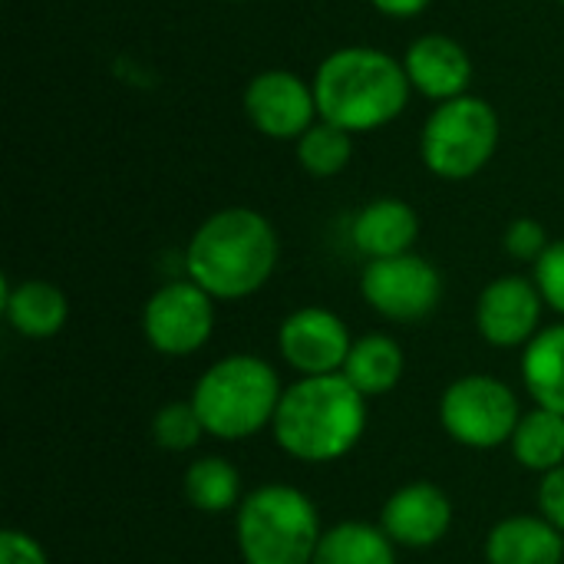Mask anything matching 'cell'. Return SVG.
<instances>
[{
	"label": "cell",
	"instance_id": "24",
	"mask_svg": "<svg viewBox=\"0 0 564 564\" xmlns=\"http://www.w3.org/2000/svg\"><path fill=\"white\" fill-rule=\"evenodd\" d=\"M205 436V423L192 400H172L152 416V440L169 453H185Z\"/></svg>",
	"mask_w": 564,
	"mask_h": 564
},
{
	"label": "cell",
	"instance_id": "7",
	"mask_svg": "<svg viewBox=\"0 0 564 564\" xmlns=\"http://www.w3.org/2000/svg\"><path fill=\"white\" fill-rule=\"evenodd\" d=\"M522 420L512 387L489 373H469L453 380L440 397V423L459 446L496 449L512 443Z\"/></svg>",
	"mask_w": 564,
	"mask_h": 564
},
{
	"label": "cell",
	"instance_id": "2",
	"mask_svg": "<svg viewBox=\"0 0 564 564\" xmlns=\"http://www.w3.org/2000/svg\"><path fill=\"white\" fill-rule=\"evenodd\" d=\"M278 251V231L261 212L221 208L195 228L185 271L215 301H245L271 281Z\"/></svg>",
	"mask_w": 564,
	"mask_h": 564
},
{
	"label": "cell",
	"instance_id": "15",
	"mask_svg": "<svg viewBox=\"0 0 564 564\" xmlns=\"http://www.w3.org/2000/svg\"><path fill=\"white\" fill-rule=\"evenodd\" d=\"M350 238L370 261L410 254L420 238V215L403 198H373L357 212Z\"/></svg>",
	"mask_w": 564,
	"mask_h": 564
},
{
	"label": "cell",
	"instance_id": "8",
	"mask_svg": "<svg viewBox=\"0 0 564 564\" xmlns=\"http://www.w3.org/2000/svg\"><path fill=\"white\" fill-rule=\"evenodd\" d=\"M364 301L387 321L416 324L443 301V274L420 254H397L367 261L360 274Z\"/></svg>",
	"mask_w": 564,
	"mask_h": 564
},
{
	"label": "cell",
	"instance_id": "21",
	"mask_svg": "<svg viewBox=\"0 0 564 564\" xmlns=\"http://www.w3.org/2000/svg\"><path fill=\"white\" fill-rule=\"evenodd\" d=\"M314 564H397V545L377 525L340 522L324 532Z\"/></svg>",
	"mask_w": 564,
	"mask_h": 564
},
{
	"label": "cell",
	"instance_id": "1",
	"mask_svg": "<svg viewBox=\"0 0 564 564\" xmlns=\"http://www.w3.org/2000/svg\"><path fill=\"white\" fill-rule=\"evenodd\" d=\"M403 59L377 46H344L321 59L314 73L317 116L350 135L390 126L410 102Z\"/></svg>",
	"mask_w": 564,
	"mask_h": 564
},
{
	"label": "cell",
	"instance_id": "12",
	"mask_svg": "<svg viewBox=\"0 0 564 564\" xmlns=\"http://www.w3.org/2000/svg\"><path fill=\"white\" fill-rule=\"evenodd\" d=\"M542 291L535 288V281L519 278V274H506L496 278L492 284L482 288L479 301H476V327L482 334L486 344L492 347H525L542 327Z\"/></svg>",
	"mask_w": 564,
	"mask_h": 564
},
{
	"label": "cell",
	"instance_id": "3",
	"mask_svg": "<svg viewBox=\"0 0 564 564\" xmlns=\"http://www.w3.org/2000/svg\"><path fill=\"white\" fill-rule=\"evenodd\" d=\"M271 430L291 459H344L367 430V397L354 390L344 373L301 377L284 390Z\"/></svg>",
	"mask_w": 564,
	"mask_h": 564
},
{
	"label": "cell",
	"instance_id": "11",
	"mask_svg": "<svg viewBox=\"0 0 564 564\" xmlns=\"http://www.w3.org/2000/svg\"><path fill=\"white\" fill-rule=\"evenodd\" d=\"M350 330L327 307H301L281 321L278 350L288 367L301 377H330L340 373L350 357Z\"/></svg>",
	"mask_w": 564,
	"mask_h": 564
},
{
	"label": "cell",
	"instance_id": "31",
	"mask_svg": "<svg viewBox=\"0 0 564 564\" xmlns=\"http://www.w3.org/2000/svg\"><path fill=\"white\" fill-rule=\"evenodd\" d=\"M558 3H564V0H558Z\"/></svg>",
	"mask_w": 564,
	"mask_h": 564
},
{
	"label": "cell",
	"instance_id": "27",
	"mask_svg": "<svg viewBox=\"0 0 564 564\" xmlns=\"http://www.w3.org/2000/svg\"><path fill=\"white\" fill-rule=\"evenodd\" d=\"M0 564H50L43 545L20 532V529H3L0 532Z\"/></svg>",
	"mask_w": 564,
	"mask_h": 564
},
{
	"label": "cell",
	"instance_id": "18",
	"mask_svg": "<svg viewBox=\"0 0 564 564\" xmlns=\"http://www.w3.org/2000/svg\"><path fill=\"white\" fill-rule=\"evenodd\" d=\"M522 380L535 406L564 416V324L542 327L525 344Z\"/></svg>",
	"mask_w": 564,
	"mask_h": 564
},
{
	"label": "cell",
	"instance_id": "25",
	"mask_svg": "<svg viewBox=\"0 0 564 564\" xmlns=\"http://www.w3.org/2000/svg\"><path fill=\"white\" fill-rule=\"evenodd\" d=\"M502 245H506V251L516 258V261H539L545 251H549V231H545V225L542 221H535V218H516L509 228H506V235H502Z\"/></svg>",
	"mask_w": 564,
	"mask_h": 564
},
{
	"label": "cell",
	"instance_id": "9",
	"mask_svg": "<svg viewBox=\"0 0 564 564\" xmlns=\"http://www.w3.org/2000/svg\"><path fill=\"white\" fill-rule=\"evenodd\" d=\"M142 330L152 350L165 357H188L212 340L215 297L192 278L169 281L145 301Z\"/></svg>",
	"mask_w": 564,
	"mask_h": 564
},
{
	"label": "cell",
	"instance_id": "26",
	"mask_svg": "<svg viewBox=\"0 0 564 564\" xmlns=\"http://www.w3.org/2000/svg\"><path fill=\"white\" fill-rule=\"evenodd\" d=\"M535 288L542 291V301L564 317V238L552 241L535 261Z\"/></svg>",
	"mask_w": 564,
	"mask_h": 564
},
{
	"label": "cell",
	"instance_id": "4",
	"mask_svg": "<svg viewBox=\"0 0 564 564\" xmlns=\"http://www.w3.org/2000/svg\"><path fill=\"white\" fill-rule=\"evenodd\" d=\"M281 397L284 390L274 367L254 354H231L212 364L192 390L205 433L225 443L248 440L271 426Z\"/></svg>",
	"mask_w": 564,
	"mask_h": 564
},
{
	"label": "cell",
	"instance_id": "29",
	"mask_svg": "<svg viewBox=\"0 0 564 564\" xmlns=\"http://www.w3.org/2000/svg\"><path fill=\"white\" fill-rule=\"evenodd\" d=\"M383 17H397V20H403V17H420L433 0H370Z\"/></svg>",
	"mask_w": 564,
	"mask_h": 564
},
{
	"label": "cell",
	"instance_id": "20",
	"mask_svg": "<svg viewBox=\"0 0 564 564\" xmlns=\"http://www.w3.org/2000/svg\"><path fill=\"white\" fill-rule=\"evenodd\" d=\"M512 456L529 473H552L564 466V416L552 410H529L522 413L516 436H512Z\"/></svg>",
	"mask_w": 564,
	"mask_h": 564
},
{
	"label": "cell",
	"instance_id": "6",
	"mask_svg": "<svg viewBox=\"0 0 564 564\" xmlns=\"http://www.w3.org/2000/svg\"><path fill=\"white\" fill-rule=\"evenodd\" d=\"M502 139L499 112L482 96H456L436 102L423 132H420V155L423 165L446 182H466L479 175Z\"/></svg>",
	"mask_w": 564,
	"mask_h": 564
},
{
	"label": "cell",
	"instance_id": "22",
	"mask_svg": "<svg viewBox=\"0 0 564 564\" xmlns=\"http://www.w3.org/2000/svg\"><path fill=\"white\" fill-rule=\"evenodd\" d=\"M185 499L208 516L231 512L241 499V476L221 456H202L185 469Z\"/></svg>",
	"mask_w": 564,
	"mask_h": 564
},
{
	"label": "cell",
	"instance_id": "17",
	"mask_svg": "<svg viewBox=\"0 0 564 564\" xmlns=\"http://www.w3.org/2000/svg\"><path fill=\"white\" fill-rule=\"evenodd\" d=\"M0 311L7 317V324L20 337H30V340L56 337L69 317L66 294L50 281H20V284L3 281Z\"/></svg>",
	"mask_w": 564,
	"mask_h": 564
},
{
	"label": "cell",
	"instance_id": "5",
	"mask_svg": "<svg viewBox=\"0 0 564 564\" xmlns=\"http://www.w3.org/2000/svg\"><path fill=\"white\" fill-rule=\"evenodd\" d=\"M235 535L245 564H314L324 529L301 489L268 482L241 499Z\"/></svg>",
	"mask_w": 564,
	"mask_h": 564
},
{
	"label": "cell",
	"instance_id": "10",
	"mask_svg": "<svg viewBox=\"0 0 564 564\" xmlns=\"http://www.w3.org/2000/svg\"><path fill=\"white\" fill-rule=\"evenodd\" d=\"M245 116L268 139H301L321 119L314 83L291 69H261L245 86Z\"/></svg>",
	"mask_w": 564,
	"mask_h": 564
},
{
	"label": "cell",
	"instance_id": "16",
	"mask_svg": "<svg viewBox=\"0 0 564 564\" xmlns=\"http://www.w3.org/2000/svg\"><path fill=\"white\" fill-rule=\"evenodd\" d=\"M489 564H562L564 535L542 516H509L486 539Z\"/></svg>",
	"mask_w": 564,
	"mask_h": 564
},
{
	"label": "cell",
	"instance_id": "13",
	"mask_svg": "<svg viewBox=\"0 0 564 564\" xmlns=\"http://www.w3.org/2000/svg\"><path fill=\"white\" fill-rule=\"evenodd\" d=\"M453 525V502L433 482H410L397 489L380 516V529L397 549H433Z\"/></svg>",
	"mask_w": 564,
	"mask_h": 564
},
{
	"label": "cell",
	"instance_id": "19",
	"mask_svg": "<svg viewBox=\"0 0 564 564\" xmlns=\"http://www.w3.org/2000/svg\"><path fill=\"white\" fill-rule=\"evenodd\" d=\"M354 390H360L367 400L390 393L403 377V347L387 334H367L354 340L350 357L340 370Z\"/></svg>",
	"mask_w": 564,
	"mask_h": 564
},
{
	"label": "cell",
	"instance_id": "23",
	"mask_svg": "<svg viewBox=\"0 0 564 564\" xmlns=\"http://www.w3.org/2000/svg\"><path fill=\"white\" fill-rule=\"evenodd\" d=\"M354 155V135L317 119L301 139H297V162L314 178H334L350 165Z\"/></svg>",
	"mask_w": 564,
	"mask_h": 564
},
{
	"label": "cell",
	"instance_id": "30",
	"mask_svg": "<svg viewBox=\"0 0 564 564\" xmlns=\"http://www.w3.org/2000/svg\"><path fill=\"white\" fill-rule=\"evenodd\" d=\"M221 3H245V0H221Z\"/></svg>",
	"mask_w": 564,
	"mask_h": 564
},
{
	"label": "cell",
	"instance_id": "28",
	"mask_svg": "<svg viewBox=\"0 0 564 564\" xmlns=\"http://www.w3.org/2000/svg\"><path fill=\"white\" fill-rule=\"evenodd\" d=\"M539 512L564 535V466L552 469L539 482Z\"/></svg>",
	"mask_w": 564,
	"mask_h": 564
},
{
	"label": "cell",
	"instance_id": "14",
	"mask_svg": "<svg viewBox=\"0 0 564 564\" xmlns=\"http://www.w3.org/2000/svg\"><path fill=\"white\" fill-rule=\"evenodd\" d=\"M403 69L410 76V86L436 102L466 96L473 83V56L459 40L446 33L416 36L403 53Z\"/></svg>",
	"mask_w": 564,
	"mask_h": 564
}]
</instances>
